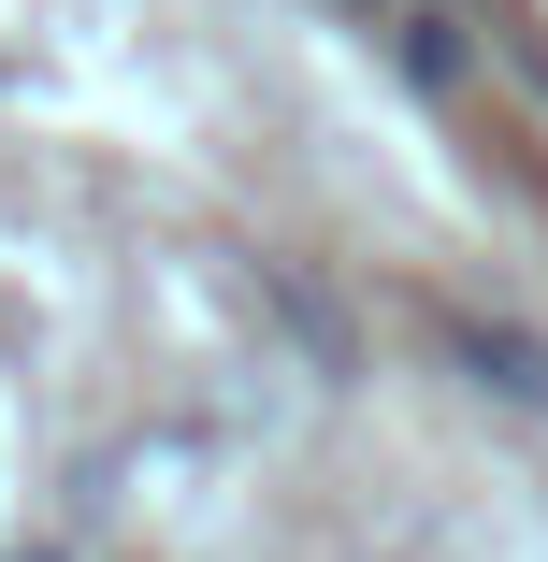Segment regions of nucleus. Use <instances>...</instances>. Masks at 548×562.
<instances>
[{
	"mask_svg": "<svg viewBox=\"0 0 548 562\" xmlns=\"http://www.w3.org/2000/svg\"><path fill=\"white\" fill-rule=\"evenodd\" d=\"M448 347H462L505 404H534V418H548V347H534V331H505V317H448Z\"/></svg>",
	"mask_w": 548,
	"mask_h": 562,
	"instance_id": "f257e3e1",
	"label": "nucleus"
},
{
	"mask_svg": "<svg viewBox=\"0 0 548 562\" xmlns=\"http://www.w3.org/2000/svg\"><path fill=\"white\" fill-rule=\"evenodd\" d=\"M390 58H404L418 87H462V30H448V15H390Z\"/></svg>",
	"mask_w": 548,
	"mask_h": 562,
	"instance_id": "f03ea898",
	"label": "nucleus"
}]
</instances>
